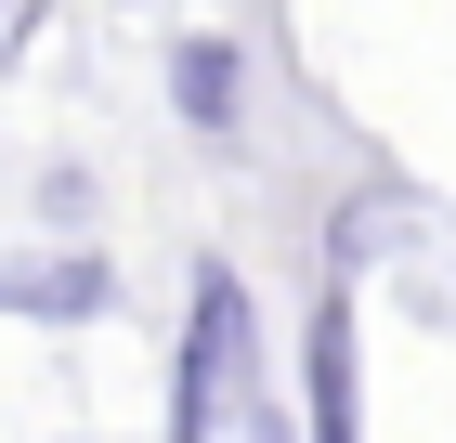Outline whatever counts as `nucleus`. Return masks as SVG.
I'll list each match as a JSON object with an SVG mask.
<instances>
[{"label": "nucleus", "instance_id": "1", "mask_svg": "<svg viewBox=\"0 0 456 443\" xmlns=\"http://www.w3.org/2000/svg\"><path fill=\"white\" fill-rule=\"evenodd\" d=\"M170 443H300V405L261 352V313L222 261L196 274V326H183V365H170Z\"/></svg>", "mask_w": 456, "mask_h": 443}, {"label": "nucleus", "instance_id": "2", "mask_svg": "<svg viewBox=\"0 0 456 443\" xmlns=\"http://www.w3.org/2000/svg\"><path fill=\"white\" fill-rule=\"evenodd\" d=\"M0 313H27V326H105V313H118V261H105V248L0 261Z\"/></svg>", "mask_w": 456, "mask_h": 443}, {"label": "nucleus", "instance_id": "3", "mask_svg": "<svg viewBox=\"0 0 456 443\" xmlns=\"http://www.w3.org/2000/svg\"><path fill=\"white\" fill-rule=\"evenodd\" d=\"M300 405H314L300 443H352V431H365V405H352V300H326L314 340H300Z\"/></svg>", "mask_w": 456, "mask_h": 443}, {"label": "nucleus", "instance_id": "4", "mask_svg": "<svg viewBox=\"0 0 456 443\" xmlns=\"http://www.w3.org/2000/svg\"><path fill=\"white\" fill-rule=\"evenodd\" d=\"M170 104L222 144V131H235V104H248V53H235V39H209V27H183V39H170Z\"/></svg>", "mask_w": 456, "mask_h": 443}, {"label": "nucleus", "instance_id": "5", "mask_svg": "<svg viewBox=\"0 0 456 443\" xmlns=\"http://www.w3.org/2000/svg\"><path fill=\"white\" fill-rule=\"evenodd\" d=\"M13 27H27V0H0V39H13Z\"/></svg>", "mask_w": 456, "mask_h": 443}]
</instances>
